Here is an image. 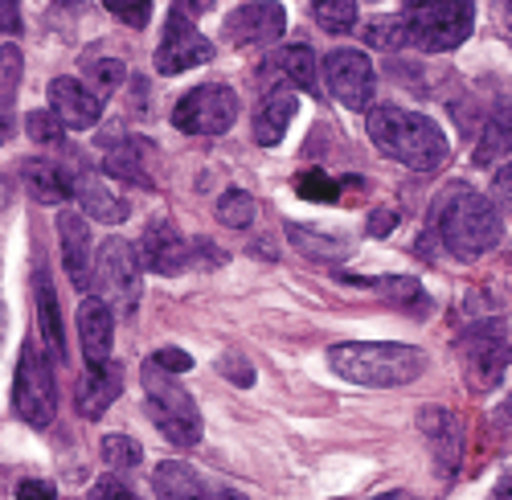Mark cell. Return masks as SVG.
I'll use <instances>...</instances> for the list:
<instances>
[{
	"mask_svg": "<svg viewBox=\"0 0 512 500\" xmlns=\"http://www.w3.org/2000/svg\"><path fill=\"white\" fill-rule=\"evenodd\" d=\"M504 226H500V210L496 201H488L480 189L472 185H447L435 205H431V222H426V238L422 242H439L447 255H455L459 263H472L480 255H488V250L500 242Z\"/></svg>",
	"mask_w": 512,
	"mask_h": 500,
	"instance_id": "1",
	"label": "cell"
},
{
	"mask_svg": "<svg viewBox=\"0 0 512 500\" xmlns=\"http://www.w3.org/2000/svg\"><path fill=\"white\" fill-rule=\"evenodd\" d=\"M369 140L377 144L381 156L406 164L410 173H435L451 156V144L431 115L390 107V103L369 111Z\"/></svg>",
	"mask_w": 512,
	"mask_h": 500,
	"instance_id": "2",
	"label": "cell"
},
{
	"mask_svg": "<svg viewBox=\"0 0 512 500\" xmlns=\"http://www.w3.org/2000/svg\"><path fill=\"white\" fill-rule=\"evenodd\" d=\"M328 365L353 386L369 390H394L422 378L426 353L398 341H345L328 349Z\"/></svg>",
	"mask_w": 512,
	"mask_h": 500,
	"instance_id": "3",
	"label": "cell"
},
{
	"mask_svg": "<svg viewBox=\"0 0 512 500\" xmlns=\"http://www.w3.org/2000/svg\"><path fill=\"white\" fill-rule=\"evenodd\" d=\"M144 394H148V414L156 431L173 443V447H197L201 443V410L193 402V394L173 378V373L156 369L152 361H144Z\"/></svg>",
	"mask_w": 512,
	"mask_h": 500,
	"instance_id": "4",
	"label": "cell"
},
{
	"mask_svg": "<svg viewBox=\"0 0 512 500\" xmlns=\"http://www.w3.org/2000/svg\"><path fill=\"white\" fill-rule=\"evenodd\" d=\"M13 410L29 427H50L58 414V382H54V357L37 341L21 345L17 373H13Z\"/></svg>",
	"mask_w": 512,
	"mask_h": 500,
	"instance_id": "5",
	"label": "cell"
},
{
	"mask_svg": "<svg viewBox=\"0 0 512 500\" xmlns=\"http://www.w3.org/2000/svg\"><path fill=\"white\" fill-rule=\"evenodd\" d=\"M459 357L472 390H496L512 365V332L504 320H476L459 332Z\"/></svg>",
	"mask_w": 512,
	"mask_h": 500,
	"instance_id": "6",
	"label": "cell"
},
{
	"mask_svg": "<svg viewBox=\"0 0 512 500\" xmlns=\"http://www.w3.org/2000/svg\"><path fill=\"white\" fill-rule=\"evenodd\" d=\"M406 37L422 54H447L463 46L476 25V9L467 0H435V5H406Z\"/></svg>",
	"mask_w": 512,
	"mask_h": 500,
	"instance_id": "7",
	"label": "cell"
},
{
	"mask_svg": "<svg viewBox=\"0 0 512 500\" xmlns=\"http://www.w3.org/2000/svg\"><path fill=\"white\" fill-rule=\"evenodd\" d=\"M95 287H99V300H107L123 316L136 312L140 291H144V263H140V250L127 238L111 234L107 242H99V250H95Z\"/></svg>",
	"mask_w": 512,
	"mask_h": 500,
	"instance_id": "8",
	"label": "cell"
},
{
	"mask_svg": "<svg viewBox=\"0 0 512 500\" xmlns=\"http://www.w3.org/2000/svg\"><path fill=\"white\" fill-rule=\"evenodd\" d=\"M234 119H238V95L226 82L193 87L173 107V128L185 136H226L234 128Z\"/></svg>",
	"mask_w": 512,
	"mask_h": 500,
	"instance_id": "9",
	"label": "cell"
},
{
	"mask_svg": "<svg viewBox=\"0 0 512 500\" xmlns=\"http://www.w3.org/2000/svg\"><path fill=\"white\" fill-rule=\"evenodd\" d=\"M213 41L189 21V13L181 5L168 9L164 17V33H160V46H156V70L164 78H173V74H185L193 66H205L213 62Z\"/></svg>",
	"mask_w": 512,
	"mask_h": 500,
	"instance_id": "10",
	"label": "cell"
},
{
	"mask_svg": "<svg viewBox=\"0 0 512 500\" xmlns=\"http://www.w3.org/2000/svg\"><path fill=\"white\" fill-rule=\"evenodd\" d=\"M324 82H328V95L349 107V111H365L373 103V87H377V74L373 62L361 50H332L324 58Z\"/></svg>",
	"mask_w": 512,
	"mask_h": 500,
	"instance_id": "11",
	"label": "cell"
},
{
	"mask_svg": "<svg viewBox=\"0 0 512 500\" xmlns=\"http://www.w3.org/2000/svg\"><path fill=\"white\" fill-rule=\"evenodd\" d=\"M136 250H140V263H144L148 271H156V275H181V271L193 267V246H189V238H185L173 222H168V218H152Z\"/></svg>",
	"mask_w": 512,
	"mask_h": 500,
	"instance_id": "12",
	"label": "cell"
},
{
	"mask_svg": "<svg viewBox=\"0 0 512 500\" xmlns=\"http://www.w3.org/2000/svg\"><path fill=\"white\" fill-rule=\"evenodd\" d=\"M46 99H50V111L58 115V123H62V128H70V132L95 128V123L103 119V103H107L82 78H54Z\"/></svg>",
	"mask_w": 512,
	"mask_h": 500,
	"instance_id": "13",
	"label": "cell"
},
{
	"mask_svg": "<svg viewBox=\"0 0 512 500\" xmlns=\"http://www.w3.org/2000/svg\"><path fill=\"white\" fill-rule=\"evenodd\" d=\"M58 238H62V267H66L70 283L78 291H91V283H95V242H91L87 218L62 210L58 214Z\"/></svg>",
	"mask_w": 512,
	"mask_h": 500,
	"instance_id": "14",
	"label": "cell"
},
{
	"mask_svg": "<svg viewBox=\"0 0 512 500\" xmlns=\"http://www.w3.org/2000/svg\"><path fill=\"white\" fill-rule=\"evenodd\" d=\"M283 29H287V13H283V5H271V0H263V5H242L226 17V37L242 50L271 46V41L283 37Z\"/></svg>",
	"mask_w": 512,
	"mask_h": 500,
	"instance_id": "15",
	"label": "cell"
},
{
	"mask_svg": "<svg viewBox=\"0 0 512 500\" xmlns=\"http://www.w3.org/2000/svg\"><path fill=\"white\" fill-rule=\"evenodd\" d=\"M152 488L160 500H242L238 492L230 488H218L209 484L197 468H189L185 460H164L156 472H152Z\"/></svg>",
	"mask_w": 512,
	"mask_h": 500,
	"instance_id": "16",
	"label": "cell"
},
{
	"mask_svg": "<svg viewBox=\"0 0 512 500\" xmlns=\"http://www.w3.org/2000/svg\"><path fill=\"white\" fill-rule=\"evenodd\" d=\"M78 341H82V357L87 365H103L111 361V341H115V312L107 300L87 296L78 304Z\"/></svg>",
	"mask_w": 512,
	"mask_h": 500,
	"instance_id": "17",
	"label": "cell"
},
{
	"mask_svg": "<svg viewBox=\"0 0 512 500\" xmlns=\"http://www.w3.org/2000/svg\"><path fill=\"white\" fill-rule=\"evenodd\" d=\"M119 394H123V369L115 361L87 365V373H82V382H78V394H74V406L82 419H103Z\"/></svg>",
	"mask_w": 512,
	"mask_h": 500,
	"instance_id": "18",
	"label": "cell"
},
{
	"mask_svg": "<svg viewBox=\"0 0 512 500\" xmlns=\"http://www.w3.org/2000/svg\"><path fill=\"white\" fill-rule=\"evenodd\" d=\"M33 296H37V324H41V341H46L54 361H66V328H62V308H58V291L46 267L33 271Z\"/></svg>",
	"mask_w": 512,
	"mask_h": 500,
	"instance_id": "19",
	"label": "cell"
},
{
	"mask_svg": "<svg viewBox=\"0 0 512 500\" xmlns=\"http://www.w3.org/2000/svg\"><path fill=\"white\" fill-rule=\"evenodd\" d=\"M148 156H152V144H148V140H140V136H127V140H119V144H111V148H107V156H103V169H107V177H115V181H127V185L152 189Z\"/></svg>",
	"mask_w": 512,
	"mask_h": 500,
	"instance_id": "20",
	"label": "cell"
},
{
	"mask_svg": "<svg viewBox=\"0 0 512 500\" xmlns=\"http://www.w3.org/2000/svg\"><path fill=\"white\" fill-rule=\"evenodd\" d=\"M418 427L422 435L431 439V451H435V460H439V472L451 476L459 468V423L451 419V410L443 406H426L418 414Z\"/></svg>",
	"mask_w": 512,
	"mask_h": 500,
	"instance_id": "21",
	"label": "cell"
},
{
	"mask_svg": "<svg viewBox=\"0 0 512 500\" xmlns=\"http://www.w3.org/2000/svg\"><path fill=\"white\" fill-rule=\"evenodd\" d=\"M295 107H300L295 91H291V87H275V91L259 103V111H254V140H259L263 148H275V144L287 136V128H291Z\"/></svg>",
	"mask_w": 512,
	"mask_h": 500,
	"instance_id": "22",
	"label": "cell"
},
{
	"mask_svg": "<svg viewBox=\"0 0 512 500\" xmlns=\"http://www.w3.org/2000/svg\"><path fill=\"white\" fill-rule=\"evenodd\" d=\"M25 189L41 205H66L74 197V177L62 169L58 160L37 156V160H25Z\"/></svg>",
	"mask_w": 512,
	"mask_h": 500,
	"instance_id": "23",
	"label": "cell"
},
{
	"mask_svg": "<svg viewBox=\"0 0 512 500\" xmlns=\"http://www.w3.org/2000/svg\"><path fill=\"white\" fill-rule=\"evenodd\" d=\"M345 283H357V287H377L381 296H386L394 308H402L406 316H426L431 312V296H426V287L410 275H390V279H353V275H340Z\"/></svg>",
	"mask_w": 512,
	"mask_h": 500,
	"instance_id": "24",
	"label": "cell"
},
{
	"mask_svg": "<svg viewBox=\"0 0 512 500\" xmlns=\"http://www.w3.org/2000/svg\"><path fill=\"white\" fill-rule=\"evenodd\" d=\"M74 197H78V205H82V214L87 218H95V222H103V226H119L123 218H127V201L123 197H115L99 177H74Z\"/></svg>",
	"mask_w": 512,
	"mask_h": 500,
	"instance_id": "25",
	"label": "cell"
},
{
	"mask_svg": "<svg viewBox=\"0 0 512 500\" xmlns=\"http://www.w3.org/2000/svg\"><path fill=\"white\" fill-rule=\"evenodd\" d=\"M508 152H512V103H500V107H492V115L484 123L472 160L480 169H488V164H500Z\"/></svg>",
	"mask_w": 512,
	"mask_h": 500,
	"instance_id": "26",
	"label": "cell"
},
{
	"mask_svg": "<svg viewBox=\"0 0 512 500\" xmlns=\"http://www.w3.org/2000/svg\"><path fill=\"white\" fill-rule=\"evenodd\" d=\"M287 238L291 246L300 250V255L316 259V263H340L349 255V242L345 238H336V234H320L312 226H300V222H287Z\"/></svg>",
	"mask_w": 512,
	"mask_h": 500,
	"instance_id": "27",
	"label": "cell"
},
{
	"mask_svg": "<svg viewBox=\"0 0 512 500\" xmlns=\"http://www.w3.org/2000/svg\"><path fill=\"white\" fill-rule=\"evenodd\" d=\"M279 74L287 78V87L295 91H308V95H316L320 87H316V70H320V62H316V54H312V46H287L283 54H279Z\"/></svg>",
	"mask_w": 512,
	"mask_h": 500,
	"instance_id": "28",
	"label": "cell"
},
{
	"mask_svg": "<svg viewBox=\"0 0 512 500\" xmlns=\"http://www.w3.org/2000/svg\"><path fill=\"white\" fill-rule=\"evenodd\" d=\"M365 46H373V50H402V46H410V37H406V17L398 13V17H373L369 25H365Z\"/></svg>",
	"mask_w": 512,
	"mask_h": 500,
	"instance_id": "29",
	"label": "cell"
},
{
	"mask_svg": "<svg viewBox=\"0 0 512 500\" xmlns=\"http://www.w3.org/2000/svg\"><path fill=\"white\" fill-rule=\"evenodd\" d=\"M254 214H259V205H254V197L246 189H226L218 197V222L230 230H246L254 222Z\"/></svg>",
	"mask_w": 512,
	"mask_h": 500,
	"instance_id": "30",
	"label": "cell"
},
{
	"mask_svg": "<svg viewBox=\"0 0 512 500\" xmlns=\"http://www.w3.org/2000/svg\"><path fill=\"white\" fill-rule=\"evenodd\" d=\"M312 13L328 33H353L361 21V9L353 0H320V5H312Z\"/></svg>",
	"mask_w": 512,
	"mask_h": 500,
	"instance_id": "31",
	"label": "cell"
},
{
	"mask_svg": "<svg viewBox=\"0 0 512 500\" xmlns=\"http://www.w3.org/2000/svg\"><path fill=\"white\" fill-rule=\"evenodd\" d=\"M87 78H91V91L99 99H107L111 91H119L127 82V62H119V58H91L87 62Z\"/></svg>",
	"mask_w": 512,
	"mask_h": 500,
	"instance_id": "32",
	"label": "cell"
},
{
	"mask_svg": "<svg viewBox=\"0 0 512 500\" xmlns=\"http://www.w3.org/2000/svg\"><path fill=\"white\" fill-rule=\"evenodd\" d=\"M99 455H103L107 468H136L144 460V447L132 435H103Z\"/></svg>",
	"mask_w": 512,
	"mask_h": 500,
	"instance_id": "33",
	"label": "cell"
},
{
	"mask_svg": "<svg viewBox=\"0 0 512 500\" xmlns=\"http://www.w3.org/2000/svg\"><path fill=\"white\" fill-rule=\"evenodd\" d=\"M25 132H29V140L41 144V148H66V128L58 123L54 111H29Z\"/></svg>",
	"mask_w": 512,
	"mask_h": 500,
	"instance_id": "34",
	"label": "cell"
},
{
	"mask_svg": "<svg viewBox=\"0 0 512 500\" xmlns=\"http://www.w3.org/2000/svg\"><path fill=\"white\" fill-rule=\"evenodd\" d=\"M295 193L304 201H316V205H332L340 197V181H332L324 169H308V173L295 177Z\"/></svg>",
	"mask_w": 512,
	"mask_h": 500,
	"instance_id": "35",
	"label": "cell"
},
{
	"mask_svg": "<svg viewBox=\"0 0 512 500\" xmlns=\"http://www.w3.org/2000/svg\"><path fill=\"white\" fill-rule=\"evenodd\" d=\"M21 50L17 46H0V103H9V95L21 82Z\"/></svg>",
	"mask_w": 512,
	"mask_h": 500,
	"instance_id": "36",
	"label": "cell"
},
{
	"mask_svg": "<svg viewBox=\"0 0 512 500\" xmlns=\"http://www.w3.org/2000/svg\"><path fill=\"white\" fill-rule=\"evenodd\" d=\"M148 361H152L156 369H164V373H173V378H177V373H189V369H193V357H189L185 349H156Z\"/></svg>",
	"mask_w": 512,
	"mask_h": 500,
	"instance_id": "37",
	"label": "cell"
},
{
	"mask_svg": "<svg viewBox=\"0 0 512 500\" xmlns=\"http://www.w3.org/2000/svg\"><path fill=\"white\" fill-rule=\"evenodd\" d=\"M87 500H136V496H132V488H127L119 476H103V480L91 484Z\"/></svg>",
	"mask_w": 512,
	"mask_h": 500,
	"instance_id": "38",
	"label": "cell"
},
{
	"mask_svg": "<svg viewBox=\"0 0 512 500\" xmlns=\"http://www.w3.org/2000/svg\"><path fill=\"white\" fill-rule=\"evenodd\" d=\"M107 13H115L123 25H132V29H144L148 17H152V5H123V0H107Z\"/></svg>",
	"mask_w": 512,
	"mask_h": 500,
	"instance_id": "39",
	"label": "cell"
},
{
	"mask_svg": "<svg viewBox=\"0 0 512 500\" xmlns=\"http://www.w3.org/2000/svg\"><path fill=\"white\" fill-rule=\"evenodd\" d=\"M218 369L226 373V378H230L234 386H250V382H254V369H250L242 357H234V353H230V357H222V361H218Z\"/></svg>",
	"mask_w": 512,
	"mask_h": 500,
	"instance_id": "40",
	"label": "cell"
},
{
	"mask_svg": "<svg viewBox=\"0 0 512 500\" xmlns=\"http://www.w3.org/2000/svg\"><path fill=\"white\" fill-rule=\"evenodd\" d=\"M394 226H398V210H390V205H381V210L369 214V234L373 238H386Z\"/></svg>",
	"mask_w": 512,
	"mask_h": 500,
	"instance_id": "41",
	"label": "cell"
},
{
	"mask_svg": "<svg viewBox=\"0 0 512 500\" xmlns=\"http://www.w3.org/2000/svg\"><path fill=\"white\" fill-rule=\"evenodd\" d=\"M54 484L50 480H21L17 484V500H54Z\"/></svg>",
	"mask_w": 512,
	"mask_h": 500,
	"instance_id": "42",
	"label": "cell"
},
{
	"mask_svg": "<svg viewBox=\"0 0 512 500\" xmlns=\"http://www.w3.org/2000/svg\"><path fill=\"white\" fill-rule=\"evenodd\" d=\"M0 33H21V9L13 0H0Z\"/></svg>",
	"mask_w": 512,
	"mask_h": 500,
	"instance_id": "43",
	"label": "cell"
},
{
	"mask_svg": "<svg viewBox=\"0 0 512 500\" xmlns=\"http://www.w3.org/2000/svg\"><path fill=\"white\" fill-rule=\"evenodd\" d=\"M496 197H500V205L512 214V164H504V169L496 173Z\"/></svg>",
	"mask_w": 512,
	"mask_h": 500,
	"instance_id": "44",
	"label": "cell"
},
{
	"mask_svg": "<svg viewBox=\"0 0 512 500\" xmlns=\"http://www.w3.org/2000/svg\"><path fill=\"white\" fill-rule=\"evenodd\" d=\"M9 136H13V111H9V103H0V144Z\"/></svg>",
	"mask_w": 512,
	"mask_h": 500,
	"instance_id": "45",
	"label": "cell"
},
{
	"mask_svg": "<svg viewBox=\"0 0 512 500\" xmlns=\"http://www.w3.org/2000/svg\"><path fill=\"white\" fill-rule=\"evenodd\" d=\"M492 500H512V472H504V476L496 480V488H492Z\"/></svg>",
	"mask_w": 512,
	"mask_h": 500,
	"instance_id": "46",
	"label": "cell"
},
{
	"mask_svg": "<svg viewBox=\"0 0 512 500\" xmlns=\"http://www.w3.org/2000/svg\"><path fill=\"white\" fill-rule=\"evenodd\" d=\"M377 500H418L414 492H402V488H394V492H381Z\"/></svg>",
	"mask_w": 512,
	"mask_h": 500,
	"instance_id": "47",
	"label": "cell"
},
{
	"mask_svg": "<svg viewBox=\"0 0 512 500\" xmlns=\"http://www.w3.org/2000/svg\"><path fill=\"white\" fill-rule=\"evenodd\" d=\"M508 17H512V5H508Z\"/></svg>",
	"mask_w": 512,
	"mask_h": 500,
	"instance_id": "48",
	"label": "cell"
}]
</instances>
